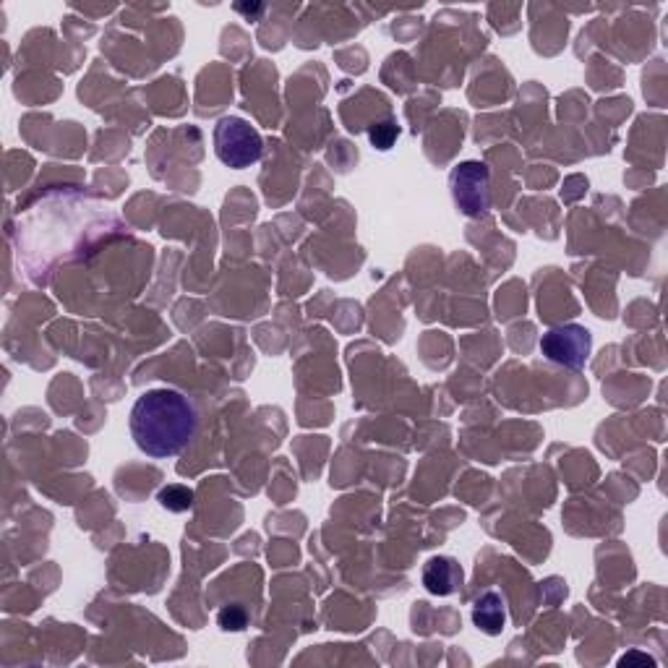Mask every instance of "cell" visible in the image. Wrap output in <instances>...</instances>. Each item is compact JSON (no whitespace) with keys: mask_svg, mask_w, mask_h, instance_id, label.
Segmentation results:
<instances>
[{"mask_svg":"<svg viewBox=\"0 0 668 668\" xmlns=\"http://www.w3.org/2000/svg\"><path fill=\"white\" fill-rule=\"evenodd\" d=\"M196 434V410L175 389H149L131 410V436L149 457H175Z\"/></svg>","mask_w":668,"mask_h":668,"instance_id":"6da1fadb","label":"cell"},{"mask_svg":"<svg viewBox=\"0 0 668 668\" xmlns=\"http://www.w3.org/2000/svg\"><path fill=\"white\" fill-rule=\"evenodd\" d=\"M214 152L222 165L243 170V167H251L261 160L264 141L251 123L230 115V118H222L214 128Z\"/></svg>","mask_w":668,"mask_h":668,"instance_id":"7a4b0ae2","label":"cell"},{"mask_svg":"<svg viewBox=\"0 0 668 668\" xmlns=\"http://www.w3.org/2000/svg\"><path fill=\"white\" fill-rule=\"evenodd\" d=\"M452 183V199L457 209L468 217H481L491 207V173L483 162H462L449 178Z\"/></svg>","mask_w":668,"mask_h":668,"instance_id":"3957f363","label":"cell"},{"mask_svg":"<svg viewBox=\"0 0 668 668\" xmlns=\"http://www.w3.org/2000/svg\"><path fill=\"white\" fill-rule=\"evenodd\" d=\"M593 350V337L580 324H567V327L548 329L541 337V353L556 366L580 371L590 358Z\"/></svg>","mask_w":668,"mask_h":668,"instance_id":"277c9868","label":"cell"},{"mask_svg":"<svg viewBox=\"0 0 668 668\" xmlns=\"http://www.w3.org/2000/svg\"><path fill=\"white\" fill-rule=\"evenodd\" d=\"M462 582V569L449 556H434L423 567V585L431 595H452Z\"/></svg>","mask_w":668,"mask_h":668,"instance_id":"5b68a950","label":"cell"},{"mask_svg":"<svg viewBox=\"0 0 668 668\" xmlns=\"http://www.w3.org/2000/svg\"><path fill=\"white\" fill-rule=\"evenodd\" d=\"M473 624L481 629L483 635L496 637L507 629V603L499 593H483L473 603Z\"/></svg>","mask_w":668,"mask_h":668,"instance_id":"8992f818","label":"cell"},{"mask_svg":"<svg viewBox=\"0 0 668 668\" xmlns=\"http://www.w3.org/2000/svg\"><path fill=\"white\" fill-rule=\"evenodd\" d=\"M160 504L165 509H170V512H186V509H191V504H194V491L186 486H167L160 491Z\"/></svg>","mask_w":668,"mask_h":668,"instance_id":"52a82bcc","label":"cell"},{"mask_svg":"<svg viewBox=\"0 0 668 668\" xmlns=\"http://www.w3.org/2000/svg\"><path fill=\"white\" fill-rule=\"evenodd\" d=\"M217 624H220L225 632H241V629H246V624H248L246 608L238 606V603H233V606H225L220 614H217Z\"/></svg>","mask_w":668,"mask_h":668,"instance_id":"ba28073f","label":"cell"},{"mask_svg":"<svg viewBox=\"0 0 668 668\" xmlns=\"http://www.w3.org/2000/svg\"><path fill=\"white\" fill-rule=\"evenodd\" d=\"M397 136H400V128H397L392 121H384V123H379V126L371 128V141H374V147H379V149L392 147Z\"/></svg>","mask_w":668,"mask_h":668,"instance_id":"9c48e42d","label":"cell"},{"mask_svg":"<svg viewBox=\"0 0 668 668\" xmlns=\"http://www.w3.org/2000/svg\"><path fill=\"white\" fill-rule=\"evenodd\" d=\"M632 663H640V666H655L653 658H650V655H642V653L624 655L622 661H619V666H632Z\"/></svg>","mask_w":668,"mask_h":668,"instance_id":"30bf717a","label":"cell"}]
</instances>
